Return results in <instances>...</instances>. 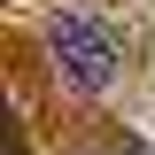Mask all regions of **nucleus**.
I'll list each match as a JSON object with an SVG mask.
<instances>
[{
  "label": "nucleus",
  "instance_id": "obj_1",
  "mask_svg": "<svg viewBox=\"0 0 155 155\" xmlns=\"http://www.w3.org/2000/svg\"><path fill=\"white\" fill-rule=\"evenodd\" d=\"M47 47H54V70L70 78L78 93H101V85L116 78V31L93 16V8H54Z\"/></svg>",
  "mask_w": 155,
  "mask_h": 155
},
{
  "label": "nucleus",
  "instance_id": "obj_2",
  "mask_svg": "<svg viewBox=\"0 0 155 155\" xmlns=\"http://www.w3.org/2000/svg\"><path fill=\"white\" fill-rule=\"evenodd\" d=\"M132 155H155V147H132Z\"/></svg>",
  "mask_w": 155,
  "mask_h": 155
}]
</instances>
